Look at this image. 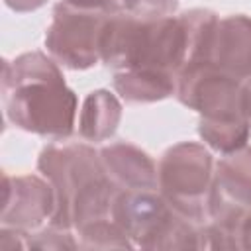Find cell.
<instances>
[{"mask_svg":"<svg viewBox=\"0 0 251 251\" xmlns=\"http://www.w3.org/2000/svg\"><path fill=\"white\" fill-rule=\"evenodd\" d=\"M243 106H245V116L251 126V76L243 82Z\"/></svg>","mask_w":251,"mask_h":251,"instance_id":"cell-20","label":"cell"},{"mask_svg":"<svg viewBox=\"0 0 251 251\" xmlns=\"http://www.w3.org/2000/svg\"><path fill=\"white\" fill-rule=\"evenodd\" d=\"M120 10L139 18H167L171 16L178 0H118Z\"/></svg>","mask_w":251,"mask_h":251,"instance_id":"cell-16","label":"cell"},{"mask_svg":"<svg viewBox=\"0 0 251 251\" xmlns=\"http://www.w3.org/2000/svg\"><path fill=\"white\" fill-rule=\"evenodd\" d=\"M78 247L82 249H131L133 243L124 233V229L112 220H100L84 226L76 231Z\"/></svg>","mask_w":251,"mask_h":251,"instance_id":"cell-14","label":"cell"},{"mask_svg":"<svg viewBox=\"0 0 251 251\" xmlns=\"http://www.w3.org/2000/svg\"><path fill=\"white\" fill-rule=\"evenodd\" d=\"M37 169L55 192L49 226L78 231L88 224L112 218V204L122 188L108 176L100 151L84 143L47 145L39 153Z\"/></svg>","mask_w":251,"mask_h":251,"instance_id":"cell-2","label":"cell"},{"mask_svg":"<svg viewBox=\"0 0 251 251\" xmlns=\"http://www.w3.org/2000/svg\"><path fill=\"white\" fill-rule=\"evenodd\" d=\"M100 61L114 69H151L169 75L188 61V27L182 16L139 18L124 10L110 12L102 39Z\"/></svg>","mask_w":251,"mask_h":251,"instance_id":"cell-3","label":"cell"},{"mask_svg":"<svg viewBox=\"0 0 251 251\" xmlns=\"http://www.w3.org/2000/svg\"><path fill=\"white\" fill-rule=\"evenodd\" d=\"M237 243H239V249H245V251L251 249V210L243 214L237 226Z\"/></svg>","mask_w":251,"mask_h":251,"instance_id":"cell-18","label":"cell"},{"mask_svg":"<svg viewBox=\"0 0 251 251\" xmlns=\"http://www.w3.org/2000/svg\"><path fill=\"white\" fill-rule=\"evenodd\" d=\"M114 88L126 102H159L175 94L176 76L151 69L116 71Z\"/></svg>","mask_w":251,"mask_h":251,"instance_id":"cell-12","label":"cell"},{"mask_svg":"<svg viewBox=\"0 0 251 251\" xmlns=\"http://www.w3.org/2000/svg\"><path fill=\"white\" fill-rule=\"evenodd\" d=\"M110 12L84 10L59 2L45 31L47 53L63 67L84 71L100 61V39Z\"/></svg>","mask_w":251,"mask_h":251,"instance_id":"cell-7","label":"cell"},{"mask_svg":"<svg viewBox=\"0 0 251 251\" xmlns=\"http://www.w3.org/2000/svg\"><path fill=\"white\" fill-rule=\"evenodd\" d=\"M0 92L4 116L12 126L51 139L73 133L78 100L53 57L29 51L4 61Z\"/></svg>","mask_w":251,"mask_h":251,"instance_id":"cell-1","label":"cell"},{"mask_svg":"<svg viewBox=\"0 0 251 251\" xmlns=\"http://www.w3.org/2000/svg\"><path fill=\"white\" fill-rule=\"evenodd\" d=\"M157 188L167 204L182 218L198 227L210 224L214 188L212 153L194 141L169 147L157 167Z\"/></svg>","mask_w":251,"mask_h":251,"instance_id":"cell-5","label":"cell"},{"mask_svg":"<svg viewBox=\"0 0 251 251\" xmlns=\"http://www.w3.org/2000/svg\"><path fill=\"white\" fill-rule=\"evenodd\" d=\"M78 241H75L71 229H61L49 226L41 229L33 237L27 233V249H76Z\"/></svg>","mask_w":251,"mask_h":251,"instance_id":"cell-15","label":"cell"},{"mask_svg":"<svg viewBox=\"0 0 251 251\" xmlns=\"http://www.w3.org/2000/svg\"><path fill=\"white\" fill-rule=\"evenodd\" d=\"M45 2H47V0H4V4H6L10 10L20 12V14H24V12H33V10L41 8Z\"/></svg>","mask_w":251,"mask_h":251,"instance_id":"cell-19","label":"cell"},{"mask_svg":"<svg viewBox=\"0 0 251 251\" xmlns=\"http://www.w3.org/2000/svg\"><path fill=\"white\" fill-rule=\"evenodd\" d=\"M102 165L114 184L122 190H155L157 167L139 147L118 141L100 149Z\"/></svg>","mask_w":251,"mask_h":251,"instance_id":"cell-11","label":"cell"},{"mask_svg":"<svg viewBox=\"0 0 251 251\" xmlns=\"http://www.w3.org/2000/svg\"><path fill=\"white\" fill-rule=\"evenodd\" d=\"M71 6L84 8V10H104V12H116L120 10L118 0H63Z\"/></svg>","mask_w":251,"mask_h":251,"instance_id":"cell-17","label":"cell"},{"mask_svg":"<svg viewBox=\"0 0 251 251\" xmlns=\"http://www.w3.org/2000/svg\"><path fill=\"white\" fill-rule=\"evenodd\" d=\"M2 192V226L29 233L41 227L45 220H51L55 212V192L51 182L35 175H4Z\"/></svg>","mask_w":251,"mask_h":251,"instance_id":"cell-9","label":"cell"},{"mask_svg":"<svg viewBox=\"0 0 251 251\" xmlns=\"http://www.w3.org/2000/svg\"><path fill=\"white\" fill-rule=\"evenodd\" d=\"M112 220L133 247L141 249H202L198 226L175 212L155 190H118Z\"/></svg>","mask_w":251,"mask_h":251,"instance_id":"cell-4","label":"cell"},{"mask_svg":"<svg viewBox=\"0 0 251 251\" xmlns=\"http://www.w3.org/2000/svg\"><path fill=\"white\" fill-rule=\"evenodd\" d=\"M251 210V147L226 153L214 171V188L210 202V224L226 237L231 249H239L237 226Z\"/></svg>","mask_w":251,"mask_h":251,"instance_id":"cell-8","label":"cell"},{"mask_svg":"<svg viewBox=\"0 0 251 251\" xmlns=\"http://www.w3.org/2000/svg\"><path fill=\"white\" fill-rule=\"evenodd\" d=\"M200 63L245 82L251 76V18L243 14L218 18Z\"/></svg>","mask_w":251,"mask_h":251,"instance_id":"cell-10","label":"cell"},{"mask_svg":"<svg viewBox=\"0 0 251 251\" xmlns=\"http://www.w3.org/2000/svg\"><path fill=\"white\" fill-rule=\"evenodd\" d=\"M176 98L200 114L204 124L249 122L243 106V82L206 63H188L176 75Z\"/></svg>","mask_w":251,"mask_h":251,"instance_id":"cell-6","label":"cell"},{"mask_svg":"<svg viewBox=\"0 0 251 251\" xmlns=\"http://www.w3.org/2000/svg\"><path fill=\"white\" fill-rule=\"evenodd\" d=\"M120 120H122L120 100L112 92L100 88L90 92L82 102V110L78 118V133L86 141H104L116 133Z\"/></svg>","mask_w":251,"mask_h":251,"instance_id":"cell-13","label":"cell"}]
</instances>
